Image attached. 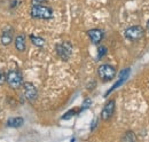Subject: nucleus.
I'll return each mask as SVG.
<instances>
[{
	"mask_svg": "<svg viewBox=\"0 0 149 142\" xmlns=\"http://www.w3.org/2000/svg\"><path fill=\"white\" fill-rule=\"evenodd\" d=\"M30 15L32 18L36 19H51L53 17L52 8L41 5V3H33L30 9Z\"/></svg>",
	"mask_w": 149,
	"mask_h": 142,
	"instance_id": "obj_1",
	"label": "nucleus"
},
{
	"mask_svg": "<svg viewBox=\"0 0 149 142\" xmlns=\"http://www.w3.org/2000/svg\"><path fill=\"white\" fill-rule=\"evenodd\" d=\"M6 83L12 89H19L23 86V77L19 70H9L6 73Z\"/></svg>",
	"mask_w": 149,
	"mask_h": 142,
	"instance_id": "obj_2",
	"label": "nucleus"
},
{
	"mask_svg": "<svg viewBox=\"0 0 149 142\" xmlns=\"http://www.w3.org/2000/svg\"><path fill=\"white\" fill-rule=\"evenodd\" d=\"M97 76H99V78H100L102 81H104V83L110 81V80H112V79L116 77V69H115L112 65L107 64V63L101 64V65L97 68Z\"/></svg>",
	"mask_w": 149,
	"mask_h": 142,
	"instance_id": "obj_3",
	"label": "nucleus"
},
{
	"mask_svg": "<svg viewBox=\"0 0 149 142\" xmlns=\"http://www.w3.org/2000/svg\"><path fill=\"white\" fill-rule=\"evenodd\" d=\"M55 51H56L57 56H58L62 61L67 62V61H69L70 57H71V54H72V45H71L69 41L60 42V44H57L55 46Z\"/></svg>",
	"mask_w": 149,
	"mask_h": 142,
	"instance_id": "obj_4",
	"label": "nucleus"
},
{
	"mask_svg": "<svg viewBox=\"0 0 149 142\" xmlns=\"http://www.w3.org/2000/svg\"><path fill=\"white\" fill-rule=\"evenodd\" d=\"M124 36L126 39H129L131 41H136V40H140L141 38H143L145 30L140 25H133V26H130L125 30Z\"/></svg>",
	"mask_w": 149,
	"mask_h": 142,
	"instance_id": "obj_5",
	"label": "nucleus"
},
{
	"mask_svg": "<svg viewBox=\"0 0 149 142\" xmlns=\"http://www.w3.org/2000/svg\"><path fill=\"white\" fill-rule=\"evenodd\" d=\"M23 96L29 101V102H33L36 101L38 97V89L37 87L29 81L23 83Z\"/></svg>",
	"mask_w": 149,
	"mask_h": 142,
	"instance_id": "obj_6",
	"label": "nucleus"
},
{
	"mask_svg": "<svg viewBox=\"0 0 149 142\" xmlns=\"http://www.w3.org/2000/svg\"><path fill=\"white\" fill-rule=\"evenodd\" d=\"M115 108H116V102H115L113 99L109 100V101L104 104V106L102 108V111H101V119H102L103 122L109 120L112 116H113Z\"/></svg>",
	"mask_w": 149,
	"mask_h": 142,
	"instance_id": "obj_7",
	"label": "nucleus"
},
{
	"mask_svg": "<svg viewBox=\"0 0 149 142\" xmlns=\"http://www.w3.org/2000/svg\"><path fill=\"white\" fill-rule=\"evenodd\" d=\"M13 39H14V29L10 28V26H7L2 30L1 36H0V42L1 45L3 46H8L13 42Z\"/></svg>",
	"mask_w": 149,
	"mask_h": 142,
	"instance_id": "obj_8",
	"label": "nucleus"
},
{
	"mask_svg": "<svg viewBox=\"0 0 149 142\" xmlns=\"http://www.w3.org/2000/svg\"><path fill=\"white\" fill-rule=\"evenodd\" d=\"M87 36H88L90 40L92 41V44L97 45V44H100V42L102 41V39H103V37H104V32H103V30L95 28V29L88 30V31H87Z\"/></svg>",
	"mask_w": 149,
	"mask_h": 142,
	"instance_id": "obj_9",
	"label": "nucleus"
},
{
	"mask_svg": "<svg viewBox=\"0 0 149 142\" xmlns=\"http://www.w3.org/2000/svg\"><path fill=\"white\" fill-rule=\"evenodd\" d=\"M129 74H130V69H125V70H123L120 73H119V78H118V80L112 85V87L106 94H104V96H107V95H109L111 92H113L116 88H118L119 86H122L125 81H126V79H127V77H129Z\"/></svg>",
	"mask_w": 149,
	"mask_h": 142,
	"instance_id": "obj_10",
	"label": "nucleus"
},
{
	"mask_svg": "<svg viewBox=\"0 0 149 142\" xmlns=\"http://www.w3.org/2000/svg\"><path fill=\"white\" fill-rule=\"evenodd\" d=\"M14 44H15V48L19 52H24L26 48V41H25V36L19 35L15 37L14 39Z\"/></svg>",
	"mask_w": 149,
	"mask_h": 142,
	"instance_id": "obj_11",
	"label": "nucleus"
},
{
	"mask_svg": "<svg viewBox=\"0 0 149 142\" xmlns=\"http://www.w3.org/2000/svg\"><path fill=\"white\" fill-rule=\"evenodd\" d=\"M23 124H24V119L22 117H10L6 122V125L12 128H19Z\"/></svg>",
	"mask_w": 149,
	"mask_h": 142,
	"instance_id": "obj_12",
	"label": "nucleus"
},
{
	"mask_svg": "<svg viewBox=\"0 0 149 142\" xmlns=\"http://www.w3.org/2000/svg\"><path fill=\"white\" fill-rule=\"evenodd\" d=\"M30 40H31V42H32L35 46H37L39 48L44 47V45H45V39L41 38V37H37V36H35V35H30Z\"/></svg>",
	"mask_w": 149,
	"mask_h": 142,
	"instance_id": "obj_13",
	"label": "nucleus"
},
{
	"mask_svg": "<svg viewBox=\"0 0 149 142\" xmlns=\"http://www.w3.org/2000/svg\"><path fill=\"white\" fill-rule=\"evenodd\" d=\"M79 112H80V109H76V108H74V109H71V110L67 111V112L62 116V119H63V120H68V119L72 118L74 116H76V115H77V113H79Z\"/></svg>",
	"mask_w": 149,
	"mask_h": 142,
	"instance_id": "obj_14",
	"label": "nucleus"
},
{
	"mask_svg": "<svg viewBox=\"0 0 149 142\" xmlns=\"http://www.w3.org/2000/svg\"><path fill=\"white\" fill-rule=\"evenodd\" d=\"M120 140H122V141H125V142H131V141L136 140V136H135V134H134L132 131H129V132H126V133L122 136Z\"/></svg>",
	"mask_w": 149,
	"mask_h": 142,
	"instance_id": "obj_15",
	"label": "nucleus"
},
{
	"mask_svg": "<svg viewBox=\"0 0 149 142\" xmlns=\"http://www.w3.org/2000/svg\"><path fill=\"white\" fill-rule=\"evenodd\" d=\"M107 47L106 46H99V48H97V61L99 60H101L106 54H107Z\"/></svg>",
	"mask_w": 149,
	"mask_h": 142,
	"instance_id": "obj_16",
	"label": "nucleus"
},
{
	"mask_svg": "<svg viewBox=\"0 0 149 142\" xmlns=\"http://www.w3.org/2000/svg\"><path fill=\"white\" fill-rule=\"evenodd\" d=\"M91 103H92V100L91 99H85V101L83 102V104H81V108H80V111H83V110H85V109H87V108H90L91 106Z\"/></svg>",
	"mask_w": 149,
	"mask_h": 142,
	"instance_id": "obj_17",
	"label": "nucleus"
},
{
	"mask_svg": "<svg viewBox=\"0 0 149 142\" xmlns=\"http://www.w3.org/2000/svg\"><path fill=\"white\" fill-rule=\"evenodd\" d=\"M3 83H6V73L0 70V86L3 85Z\"/></svg>",
	"mask_w": 149,
	"mask_h": 142,
	"instance_id": "obj_18",
	"label": "nucleus"
},
{
	"mask_svg": "<svg viewBox=\"0 0 149 142\" xmlns=\"http://www.w3.org/2000/svg\"><path fill=\"white\" fill-rule=\"evenodd\" d=\"M96 126H97V119L95 118V119L92 120V124H91V131H94Z\"/></svg>",
	"mask_w": 149,
	"mask_h": 142,
	"instance_id": "obj_19",
	"label": "nucleus"
},
{
	"mask_svg": "<svg viewBox=\"0 0 149 142\" xmlns=\"http://www.w3.org/2000/svg\"><path fill=\"white\" fill-rule=\"evenodd\" d=\"M46 0H32V2L33 3H42V2H45Z\"/></svg>",
	"mask_w": 149,
	"mask_h": 142,
	"instance_id": "obj_20",
	"label": "nucleus"
},
{
	"mask_svg": "<svg viewBox=\"0 0 149 142\" xmlns=\"http://www.w3.org/2000/svg\"><path fill=\"white\" fill-rule=\"evenodd\" d=\"M147 29H148V30H149V21H148V22H147Z\"/></svg>",
	"mask_w": 149,
	"mask_h": 142,
	"instance_id": "obj_21",
	"label": "nucleus"
}]
</instances>
